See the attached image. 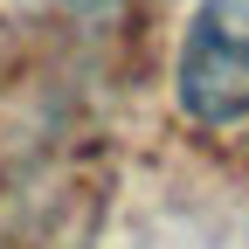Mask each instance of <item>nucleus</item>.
Listing matches in <instances>:
<instances>
[{
  "mask_svg": "<svg viewBox=\"0 0 249 249\" xmlns=\"http://www.w3.org/2000/svg\"><path fill=\"white\" fill-rule=\"evenodd\" d=\"M180 111L201 124L249 118V0H201L180 42Z\"/></svg>",
  "mask_w": 249,
  "mask_h": 249,
  "instance_id": "1",
  "label": "nucleus"
},
{
  "mask_svg": "<svg viewBox=\"0 0 249 249\" xmlns=\"http://www.w3.org/2000/svg\"><path fill=\"white\" fill-rule=\"evenodd\" d=\"M76 7H97V0H76Z\"/></svg>",
  "mask_w": 249,
  "mask_h": 249,
  "instance_id": "2",
  "label": "nucleus"
}]
</instances>
